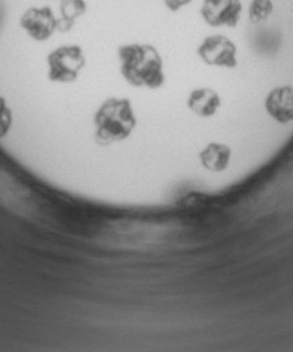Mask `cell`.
I'll list each match as a JSON object with an SVG mask.
<instances>
[{"label": "cell", "instance_id": "8", "mask_svg": "<svg viewBox=\"0 0 293 352\" xmlns=\"http://www.w3.org/2000/svg\"><path fill=\"white\" fill-rule=\"evenodd\" d=\"M274 12L272 0H253L248 6V19L251 23L259 24L270 19Z\"/></svg>", "mask_w": 293, "mask_h": 352}, {"label": "cell", "instance_id": "1", "mask_svg": "<svg viewBox=\"0 0 293 352\" xmlns=\"http://www.w3.org/2000/svg\"><path fill=\"white\" fill-rule=\"evenodd\" d=\"M119 72L134 88L159 90L165 85V63L159 51L147 42H129L117 48Z\"/></svg>", "mask_w": 293, "mask_h": 352}, {"label": "cell", "instance_id": "6", "mask_svg": "<svg viewBox=\"0 0 293 352\" xmlns=\"http://www.w3.org/2000/svg\"><path fill=\"white\" fill-rule=\"evenodd\" d=\"M220 94L209 87H197L187 97V108L198 118H211L221 108Z\"/></svg>", "mask_w": 293, "mask_h": 352}, {"label": "cell", "instance_id": "3", "mask_svg": "<svg viewBox=\"0 0 293 352\" xmlns=\"http://www.w3.org/2000/svg\"><path fill=\"white\" fill-rule=\"evenodd\" d=\"M237 50L225 35L214 34L205 36L197 48L198 58L208 66L233 69L237 66Z\"/></svg>", "mask_w": 293, "mask_h": 352}, {"label": "cell", "instance_id": "2", "mask_svg": "<svg viewBox=\"0 0 293 352\" xmlns=\"http://www.w3.org/2000/svg\"><path fill=\"white\" fill-rule=\"evenodd\" d=\"M137 126L132 101L126 97H109L94 113V140L101 147H109L128 140Z\"/></svg>", "mask_w": 293, "mask_h": 352}, {"label": "cell", "instance_id": "7", "mask_svg": "<svg viewBox=\"0 0 293 352\" xmlns=\"http://www.w3.org/2000/svg\"><path fill=\"white\" fill-rule=\"evenodd\" d=\"M201 165L209 172H224L232 158V150L222 143H209L198 154Z\"/></svg>", "mask_w": 293, "mask_h": 352}, {"label": "cell", "instance_id": "4", "mask_svg": "<svg viewBox=\"0 0 293 352\" xmlns=\"http://www.w3.org/2000/svg\"><path fill=\"white\" fill-rule=\"evenodd\" d=\"M240 14V0H202L201 17L209 27H235Z\"/></svg>", "mask_w": 293, "mask_h": 352}, {"label": "cell", "instance_id": "5", "mask_svg": "<svg viewBox=\"0 0 293 352\" xmlns=\"http://www.w3.org/2000/svg\"><path fill=\"white\" fill-rule=\"evenodd\" d=\"M266 111L281 124L293 122V88L290 85L274 88L266 98Z\"/></svg>", "mask_w": 293, "mask_h": 352}]
</instances>
